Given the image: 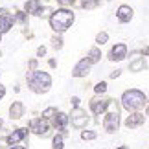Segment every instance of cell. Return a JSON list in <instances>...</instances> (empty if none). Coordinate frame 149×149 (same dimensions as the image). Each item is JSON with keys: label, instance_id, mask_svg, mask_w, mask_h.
Returning <instances> with one entry per match:
<instances>
[{"label": "cell", "instance_id": "6da1fadb", "mask_svg": "<svg viewBox=\"0 0 149 149\" xmlns=\"http://www.w3.org/2000/svg\"><path fill=\"white\" fill-rule=\"evenodd\" d=\"M74 19H76V17H74L72 11H68V9H57L50 17V26H52V30H54V31L63 33V31H66L68 28L72 26Z\"/></svg>", "mask_w": 149, "mask_h": 149}, {"label": "cell", "instance_id": "7a4b0ae2", "mask_svg": "<svg viewBox=\"0 0 149 149\" xmlns=\"http://www.w3.org/2000/svg\"><path fill=\"white\" fill-rule=\"evenodd\" d=\"M28 85H30V88L33 90V92L42 94V92H46V90L50 88L52 77L46 72H31V76L28 77Z\"/></svg>", "mask_w": 149, "mask_h": 149}, {"label": "cell", "instance_id": "3957f363", "mask_svg": "<svg viewBox=\"0 0 149 149\" xmlns=\"http://www.w3.org/2000/svg\"><path fill=\"white\" fill-rule=\"evenodd\" d=\"M146 103V94L140 90H125L122 96V105L127 111H136Z\"/></svg>", "mask_w": 149, "mask_h": 149}, {"label": "cell", "instance_id": "277c9868", "mask_svg": "<svg viewBox=\"0 0 149 149\" xmlns=\"http://www.w3.org/2000/svg\"><path fill=\"white\" fill-rule=\"evenodd\" d=\"M103 127H105L107 133H116V131H118V127H120V114H118V109H112V111L105 116V120H103Z\"/></svg>", "mask_w": 149, "mask_h": 149}, {"label": "cell", "instance_id": "5b68a950", "mask_svg": "<svg viewBox=\"0 0 149 149\" xmlns=\"http://www.w3.org/2000/svg\"><path fill=\"white\" fill-rule=\"evenodd\" d=\"M30 129L33 131L35 134H41V136H46L48 134V122L46 118H39V120H33L30 123Z\"/></svg>", "mask_w": 149, "mask_h": 149}, {"label": "cell", "instance_id": "8992f818", "mask_svg": "<svg viewBox=\"0 0 149 149\" xmlns=\"http://www.w3.org/2000/svg\"><path fill=\"white\" fill-rule=\"evenodd\" d=\"M13 17H11L8 13V9H0V33H6V31H9L11 30V26H13Z\"/></svg>", "mask_w": 149, "mask_h": 149}, {"label": "cell", "instance_id": "52a82bcc", "mask_svg": "<svg viewBox=\"0 0 149 149\" xmlns=\"http://www.w3.org/2000/svg\"><path fill=\"white\" fill-rule=\"evenodd\" d=\"M88 122L87 114H85V111H81V109H76V111H72V125L74 127H85Z\"/></svg>", "mask_w": 149, "mask_h": 149}, {"label": "cell", "instance_id": "ba28073f", "mask_svg": "<svg viewBox=\"0 0 149 149\" xmlns=\"http://www.w3.org/2000/svg\"><path fill=\"white\" fill-rule=\"evenodd\" d=\"M125 55H127V46L125 44H116V46H112L111 54H109V59L111 61H122V59H125Z\"/></svg>", "mask_w": 149, "mask_h": 149}, {"label": "cell", "instance_id": "9c48e42d", "mask_svg": "<svg viewBox=\"0 0 149 149\" xmlns=\"http://www.w3.org/2000/svg\"><path fill=\"white\" fill-rule=\"evenodd\" d=\"M109 105H111V100H100V98H94L92 101H90V109H92L94 114H101L105 112Z\"/></svg>", "mask_w": 149, "mask_h": 149}, {"label": "cell", "instance_id": "30bf717a", "mask_svg": "<svg viewBox=\"0 0 149 149\" xmlns=\"http://www.w3.org/2000/svg\"><path fill=\"white\" fill-rule=\"evenodd\" d=\"M90 65H92V63H90L88 59H81V61H79L77 65H76V68H74L72 76H74V77H83V76H87Z\"/></svg>", "mask_w": 149, "mask_h": 149}, {"label": "cell", "instance_id": "8fae6325", "mask_svg": "<svg viewBox=\"0 0 149 149\" xmlns=\"http://www.w3.org/2000/svg\"><path fill=\"white\" fill-rule=\"evenodd\" d=\"M26 134H28L26 129H17V131H13V133H11L8 138H6V142H8L9 146H15V144H19L20 140H24Z\"/></svg>", "mask_w": 149, "mask_h": 149}, {"label": "cell", "instance_id": "7c38bea8", "mask_svg": "<svg viewBox=\"0 0 149 149\" xmlns=\"http://www.w3.org/2000/svg\"><path fill=\"white\" fill-rule=\"evenodd\" d=\"M116 15H118V20L120 22H129L131 19H133V9H131L129 6H120Z\"/></svg>", "mask_w": 149, "mask_h": 149}, {"label": "cell", "instance_id": "4fadbf2b", "mask_svg": "<svg viewBox=\"0 0 149 149\" xmlns=\"http://www.w3.org/2000/svg\"><path fill=\"white\" fill-rule=\"evenodd\" d=\"M144 120H146L144 114L134 112V114H131V116H129L127 120H125V125H127V127H138V125L144 123Z\"/></svg>", "mask_w": 149, "mask_h": 149}, {"label": "cell", "instance_id": "5bb4252c", "mask_svg": "<svg viewBox=\"0 0 149 149\" xmlns=\"http://www.w3.org/2000/svg\"><path fill=\"white\" fill-rule=\"evenodd\" d=\"M9 114H11V118H15V120H19L24 116V105H22L20 101H13V105L9 107Z\"/></svg>", "mask_w": 149, "mask_h": 149}, {"label": "cell", "instance_id": "9a60e30c", "mask_svg": "<svg viewBox=\"0 0 149 149\" xmlns=\"http://www.w3.org/2000/svg\"><path fill=\"white\" fill-rule=\"evenodd\" d=\"M66 123H68V116L65 112H59V114H55V127L59 129V131H63L66 127Z\"/></svg>", "mask_w": 149, "mask_h": 149}, {"label": "cell", "instance_id": "2e32d148", "mask_svg": "<svg viewBox=\"0 0 149 149\" xmlns=\"http://www.w3.org/2000/svg\"><path fill=\"white\" fill-rule=\"evenodd\" d=\"M39 9H41V2H39V0H30V2H26V13L37 15Z\"/></svg>", "mask_w": 149, "mask_h": 149}, {"label": "cell", "instance_id": "e0dca14e", "mask_svg": "<svg viewBox=\"0 0 149 149\" xmlns=\"http://www.w3.org/2000/svg\"><path fill=\"white\" fill-rule=\"evenodd\" d=\"M129 68H131V72H140V70H144V68H146V61L142 59V57H138L134 63H131Z\"/></svg>", "mask_w": 149, "mask_h": 149}, {"label": "cell", "instance_id": "ac0fdd59", "mask_svg": "<svg viewBox=\"0 0 149 149\" xmlns=\"http://www.w3.org/2000/svg\"><path fill=\"white\" fill-rule=\"evenodd\" d=\"M100 57H101V52H100L98 48H92V50L88 52V61H90V63H98Z\"/></svg>", "mask_w": 149, "mask_h": 149}, {"label": "cell", "instance_id": "d6986e66", "mask_svg": "<svg viewBox=\"0 0 149 149\" xmlns=\"http://www.w3.org/2000/svg\"><path fill=\"white\" fill-rule=\"evenodd\" d=\"M98 4H100V0H83V2H81V6L85 9H94Z\"/></svg>", "mask_w": 149, "mask_h": 149}, {"label": "cell", "instance_id": "ffe728a7", "mask_svg": "<svg viewBox=\"0 0 149 149\" xmlns=\"http://www.w3.org/2000/svg\"><path fill=\"white\" fill-rule=\"evenodd\" d=\"M52 144H54V146H52L54 149H63V147H65V146H63V136L61 134L54 136V142H52Z\"/></svg>", "mask_w": 149, "mask_h": 149}, {"label": "cell", "instance_id": "44dd1931", "mask_svg": "<svg viewBox=\"0 0 149 149\" xmlns=\"http://www.w3.org/2000/svg\"><path fill=\"white\" fill-rule=\"evenodd\" d=\"M55 114H57V109H54V107H50V109H46V111H44L42 112V118H54L55 116Z\"/></svg>", "mask_w": 149, "mask_h": 149}, {"label": "cell", "instance_id": "7402d4cb", "mask_svg": "<svg viewBox=\"0 0 149 149\" xmlns=\"http://www.w3.org/2000/svg\"><path fill=\"white\" fill-rule=\"evenodd\" d=\"M107 41H109V35H107L105 31H101V33H98V37H96V42H98V44H105Z\"/></svg>", "mask_w": 149, "mask_h": 149}, {"label": "cell", "instance_id": "603a6c76", "mask_svg": "<svg viewBox=\"0 0 149 149\" xmlns=\"http://www.w3.org/2000/svg\"><path fill=\"white\" fill-rule=\"evenodd\" d=\"M81 138L83 140H94L96 138V133H94V131H83V133H81Z\"/></svg>", "mask_w": 149, "mask_h": 149}, {"label": "cell", "instance_id": "cb8c5ba5", "mask_svg": "<svg viewBox=\"0 0 149 149\" xmlns=\"http://www.w3.org/2000/svg\"><path fill=\"white\" fill-rule=\"evenodd\" d=\"M94 90H96V92H98V94H103V92H105V90H107V85L105 83H98V85H96V87H94Z\"/></svg>", "mask_w": 149, "mask_h": 149}, {"label": "cell", "instance_id": "d4e9b609", "mask_svg": "<svg viewBox=\"0 0 149 149\" xmlns=\"http://www.w3.org/2000/svg\"><path fill=\"white\" fill-rule=\"evenodd\" d=\"M15 19L19 20V22H22V24H24V22H26V15H24V13H20V11H19V13H17V17H15Z\"/></svg>", "mask_w": 149, "mask_h": 149}, {"label": "cell", "instance_id": "484cf974", "mask_svg": "<svg viewBox=\"0 0 149 149\" xmlns=\"http://www.w3.org/2000/svg\"><path fill=\"white\" fill-rule=\"evenodd\" d=\"M61 46H63V41H61L59 37H55L54 39V48H61Z\"/></svg>", "mask_w": 149, "mask_h": 149}, {"label": "cell", "instance_id": "4316f807", "mask_svg": "<svg viewBox=\"0 0 149 149\" xmlns=\"http://www.w3.org/2000/svg\"><path fill=\"white\" fill-rule=\"evenodd\" d=\"M59 4H63V6H70V4H74V0H57Z\"/></svg>", "mask_w": 149, "mask_h": 149}, {"label": "cell", "instance_id": "83f0119b", "mask_svg": "<svg viewBox=\"0 0 149 149\" xmlns=\"http://www.w3.org/2000/svg\"><path fill=\"white\" fill-rule=\"evenodd\" d=\"M44 54H46V48H44V46H41V48L37 50V55H41V57H42Z\"/></svg>", "mask_w": 149, "mask_h": 149}, {"label": "cell", "instance_id": "f1b7e54d", "mask_svg": "<svg viewBox=\"0 0 149 149\" xmlns=\"http://www.w3.org/2000/svg\"><path fill=\"white\" fill-rule=\"evenodd\" d=\"M4 94H6V87H4V85H0V100L4 98Z\"/></svg>", "mask_w": 149, "mask_h": 149}, {"label": "cell", "instance_id": "f546056e", "mask_svg": "<svg viewBox=\"0 0 149 149\" xmlns=\"http://www.w3.org/2000/svg\"><path fill=\"white\" fill-rule=\"evenodd\" d=\"M118 76H120V70H114V72H112V74H111V77H114V79H116V77H118Z\"/></svg>", "mask_w": 149, "mask_h": 149}, {"label": "cell", "instance_id": "4dcf8cb0", "mask_svg": "<svg viewBox=\"0 0 149 149\" xmlns=\"http://www.w3.org/2000/svg\"><path fill=\"white\" fill-rule=\"evenodd\" d=\"M72 103H74V107H77L79 105V98H72Z\"/></svg>", "mask_w": 149, "mask_h": 149}, {"label": "cell", "instance_id": "1f68e13d", "mask_svg": "<svg viewBox=\"0 0 149 149\" xmlns=\"http://www.w3.org/2000/svg\"><path fill=\"white\" fill-rule=\"evenodd\" d=\"M35 66H37V61H31V63H30V68L33 70V68H35Z\"/></svg>", "mask_w": 149, "mask_h": 149}, {"label": "cell", "instance_id": "d6a6232c", "mask_svg": "<svg viewBox=\"0 0 149 149\" xmlns=\"http://www.w3.org/2000/svg\"><path fill=\"white\" fill-rule=\"evenodd\" d=\"M11 149H26V147H22V146H17V144H15V146L11 147Z\"/></svg>", "mask_w": 149, "mask_h": 149}, {"label": "cell", "instance_id": "836d02e7", "mask_svg": "<svg viewBox=\"0 0 149 149\" xmlns=\"http://www.w3.org/2000/svg\"><path fill=\"white\" fill-rule=\"evenodd\" d=\"M118 149H129V147H125V146H122V147H118Z\"/></svg>", "mask_w": 149, "mask_h": 149}, {"label": "cell", "instance_id": "e575fe53", "mask_svg": "<svg viewBox=\"0 0 149 149\" xmlns=\"http://www.w3.org/2000/svg\"><path fill=\"white\" fill-rule=\"evenodd\" d=\"M146 112H147V114H149V107H147V111H146Z\"/></svg>", "mask_w": 149, "mask_h": 149}, {"label": "cell", "instance_id": "d590c367", "mask_svg": "<svg viewBox=\"0 0 149 149\" xmlns=\"http://www.w3.org/2000/svg\"><path fill=\"white\" fill-rule=\"evenodd\" d=\"M0 127H2V120H0Z\"/></svg>", "mask_w": 149, "mask_h": 149}, {"label": "cell", "instance_id": "8d00e7d4", "mask_svg": "<svg viewBox=\"0 0 149 149\" xmlns=\"http://www.w3.org/2000/svg\"><path fill=\"white\" fill-rule=\"evenodd\" d=\"M0 39H2V33H0Z\"/></svg>", "mask_w": 149, "mask_h": 149}]
</instances>
